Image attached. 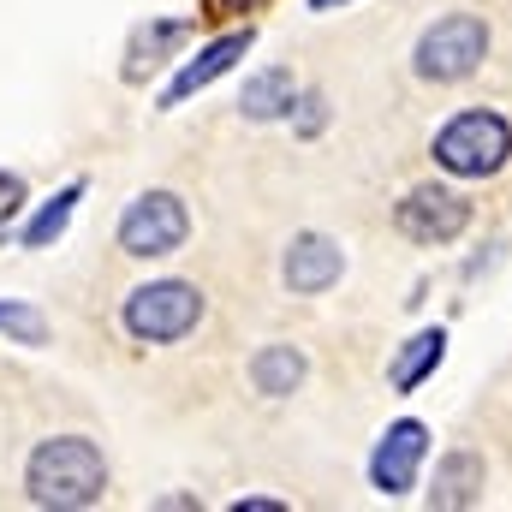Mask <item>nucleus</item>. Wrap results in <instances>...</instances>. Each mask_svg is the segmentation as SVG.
<instances>
[{
	"instance_id": "19",
	"label": "nucleus",
	"mask_w": 512,
	"mask_h": 512,
	"mask_svg": "<svg viewBox=\"0 0 512 512\" xmlns=\"http://www.w3.org/2000/svg\"><path fill=\"white\" fill-rule=\"evenodd\" d=\"M215 6H221V12H256L262 0H215Z\"/></svg>"
},
{
	"instance_id": "11",
	"label": "nucleus",
	"mask_w": 512,
	"mask_h": 512,
	"mask_svg": "<svg viewBox=\"0 0 512 512\" xmlns=\"http://www.w3.org/2000/svg\"><path fill=\"white\" fill-rule=\"evenodd\" d=\"M191 36H197L191 18H149V24H137L126 42V84H143V72L161 66V60H173Z\"/></svg>"
},
{
	"instance_id": "20",
	"label": "nucleus",
	"mask_w": 512,
	"mask_h": 512,
	"mask_svg": "<svg viewBox=\"0 0 512 512\" xmlns=\"http://www.w3.org/2000/svg\"><path fill=\"white\" fill-rule=\"evenodd\" d=\"M334 6H352V0H310V12H334Z\"/></svg>"
},
{
	"instance_id": "2",
	"label": "nucleus",
	"mask_w": 512,
	"mask_h": 512,
	"mask_svg": "<svg viewBox=\"0 0 512 512\" xmlns=\"http://www.w3.org/2000/svg\"><path fill=\"white\" fill-rule=\"evenodd\" d=\"M435 167L453 179H495L512 161V120L495 108H459L429 143Z\"/></svg>"
},
{
	"instance_id": "7",
	"label": "nucleus",
	"mask_w": 512,
	"mask_h": 512,
	"mask_svg": "<svg viewBox=\"0 0 512 512\" xmlns=\"http://www.w3.org/2000/svg\"><path fill=\"white\" fill-rule=\"evenodd\" d=\"M423 459H429V429H423L417 417H399V423L382 429V441H376V453H370V483L382 489L387 501H393V495H411Z\"/></svg>"
},
{
	"instance_id": "4",
	"label": "nucleus",
	"mask_w": 512,
	"mask_h": 512,
	"mask_svg": "<svg viewBox=\"0 0 512 512\" xmlns=\"http://www.w3.org/2000/svg\"><path fill=\"white\" fill-rule=\"evenodd\" d=\"M120 322L137 346H173L185 334H197L203 322V292L191 280H149V286H131L126 304H120Z\"/></svg>"
},
{
	"instance_id": "13",
	"label": "nucleus",
	"mask_w": 512,
	"mask_h": 512,
	"mask_svg": "<svg viewBox=\"0 0 512 512\" xmlns=\"http://www.w3.org/2000/svg\"><path fill=\"white\" fill-rule=\"evenodd\" d=\"M441 358H447V334H441V328L411 334V340H405V352H399V358H393V370H387V387H393V393H417V387L441 370Z\"/></svg>"
},
{
	"instance_id": "12",
	"label": "nucleus",
	"mask_w": 512,
	"mask_h": 512,
	"mask_svg": "<svg viewBox=\"0 0 512 512\" xmlns=\"http://www.w3.org/2000/svg\"><path fill=\"white\" fill-rule=\"evenodd\" d=\"M298 108V78L286 72V66H262L245 78V90H239V114L251 120V126H268V120H286Z\"/></svg>"
},
{
	"instance_id": "17",
	"label": "nucleus",
	"mask_w": 512,
	"mask_h": 512,
	"mask_svg": "<svg viewBox=\"0 0 512 512\" xmlns=\"http://www.w3.org/2000/svg\"><path fill=\"white\" fill-rule=\"evenodd\" d=\"M286 120H292L298 137H316V131L328 126V96H316V90H310V96H298V114H286Z\"/></svg>"
},
{
	"instance_id": "8",
	"label": "nucleus",
	"mask_w": 512,
	"mask_h": 512,
	"mask_svg": "<svg viewBox=\"0 0 512 512\" xmlns=\"http://www.w3.org/2000/svg\"><path fill=\"white\" fill-rule=\"evenodd\" d=\"M340 274H346V251L328 233H298L280 256V280L292 298H322L328 286H340Z\"/></svg>"
},
{
	"instance_id": "15",
	"label": "nucleus",
	"mask_w": 512,
	"mask_h": 512,
	"mask_svg": "<svg viewBox=\"0 0 512 512\" xmlns=\"http://www.w3.org/2000/svg\"><path fill=\"white\" fill-rule=\"evenodd\" d=\"M78 197H84V179H72V185H66L60 197H48V203H42V209H36L30 221H24V233H18V245H24V251H48V245H54V239L66 233V221H72V209H78Z\"/></svg>"
},
{
	"instance_id": "18",
	"label": "nucleus",
	"mask_w": 512,
	"mask_h": 512,
	"mask_svg": "<svg viewBox=\"0 0 512 512\" xmlns=\"http://www.w3.org/2000/svg\"><path fill=\"white\" fill-rule=\"evenodd\" d=\"M24 209V179L18 173H0V233H6V221Z\"/></svg>"
},
{
	"instance_id": "6",
	"label": "nucleus",
	"mask_w": 512,
	"mask_h": 512,
	"mask_svg": "<svg viewBox=\"0 0 512 512\" xmlns=\"http://www.w3.org/2000/svg\"><path fill=\"white\" fill-rule=\"evenodd\" d=\"M393 227H399L411 245L441 251V245H453V239L471 227V197L453 191V185H417V191H405V203L393 209Z\"/></svg>"
},
{
	"instance_id": "5",
	"label": "nucleus",
	"mask_w": 512,
	"mask_h": 512,
	"mask_svg": "<svg viewBox=\"0 0 512 512\" xmlns=\"http://www.w3.org/2000/svg\"><path fill=\"white\" fill-rule=\"evenodd\" d=\"M120 251L126 256H173L185 239H191V209H185V197L179 191H143V197H131L126 215H120Z\"/></svg>"
},
{
	"instance_id": "16",
	"label": "nucleus",
	"mask_w": 512,
	"mask_h": 512,
	"mask_svg": "<svg viewBox=\"0 0 512 512\" xmlns=\"http://www.w3.org/2000/svg\"><path fill=\"white\" fill-rule=\"evenodd\" d=\"M0 334L18 340V346H42L48 340V316L36 304H24V298H6L0 304Z\"/></svg>"
},
{
	"instance_id": "1",
	"label": "nucleus",
	"mask_w": 512,
	"mask_h": 512,
	"mask_svg": "<svg viewBox=\"0 0 512 512\" xmlns=\"http://www.w3.org/2000/svg\"><path fill=\"white\" fill-rule=\"evenodd\" d=\"M24 495L30 507L78 512L96 507L108 495V459L90 435H48L36 441V453L24 459Z\"/></svg>"
},
{
	"instance_id": "14",
	"label": "nucleus",
	"mask_w": 512,
	"mask_h": 512,
	"mask_svg": "<svg viewBox=\"0 0 512 512\" xmlns=\"http://www.w3.org/2000/svg\"><path fill=\"white\" fill-rule=\"evenodd\" d=\"M298 382H304V352L298 346L274 340L251 358V387L262 399H286V393H298Z\"/></svg>"
},
{
	"instance_id": "3",
	"label": "nucleus",
	"mask_w": 512,
	"mask_h": 512,
	"mask_svg": "<svg viewBox=\"0 0 512 512\" xmlns=\"http://www.w3.org/2000/svg\"><path fill=\"white\" fill-rule=\"evenodd\" d=\"M483 60H489V18H477V12H441L411 48V72L435 90L477 78Z\"/></svg>"
},
{
	"instance_id": "10",
	"label": "nucleus",
	"mask_w": 512,
	"mask_h": 512,
	"mask_svg": "<svg viewBox=\"0 0 512 512\" xmlns=\"http://www.w3.org/2000/svg\"><path fill=\"white\" fill-rule=\"evenodd\" d=\"M483 453L477 447H453L435 459V483H429V507H477L483 501Z\"/></svg>"
},
{
	"instance_id": "9",
	"label": "nucleus",
	"mask_w": 512,
	"mask_h": 512,
	"mask_svg": "<svg viewBox=\"0 0 512 512\" xmlns=\"http://www.w3.org/2000/svg\"><path fill=\"white\" fill-rule=\"evenodd\" d=\"M251 42H256V30L245 24V30H227V36H215L209 48H197V60H185V66L173 72V84L161 90V108H185L197 90H209L215 78H227V72L251 54Z\"/></svg>"
}]
</instances>
